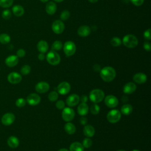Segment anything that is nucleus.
Segmentation results:
<instances>
[{
	"instance_id": "nucleus-36",
	"label": "nucleus",
	"mask_w": 151,
	"mask_h": 151,
	"mask_svg": "<svg viewBox=\"0 0 151 151\" xmlns=\"http://www.w3.org/2000/svg\"><path fill=\"white\" fill-rule=\"evenodd\" d=\"M31 71V67L28 65H24L21 68V73L23 75H27Z\"/></svg>"
},
{
	"instance_id": "nucleus-48",
	"label": "nucleus",
	"mask_w": 151,
	"mask_h": 151,
	"mask_svg": "<svg viewBox=\"0 0 151 151\" xmlns=\"http://www.w3.org/2000/svg\"><path fill=\"white\" fill-rule=\"evenodd\" d=\"M38 59H39L40 60H41V61L44 60V58H45V55H44V53L40 52V54H39L38 55Z\"/></svg>"
},
{
	"instance_id": "nucleus-29",
	"label": "nucleus",
	"mask_w": 151,
	"mask_h": 151,
	"mask_svg": "<svg viewBox=\"0 0 151 151\" xmlns=\"http://www.w3.org/2000/svg\"><path fill=\"white\" fill-rule=\"evenodd\" d=\"M11 41V38L9 35L5 33L0 34V42L3 44H6Z\"/></svg>"
},
{
	"instance_id": "nucleus-41",
	"label": "nucleus",
	"mask_w": 151,
	"mask_h": 151,
	"mask_svg": "<svg viewBox=\"0 0 151 151\" xmlns=\"http://www.w3.org/2000/svg\"><path fill=\"white\" fill-rule=\"evenodd\" d=\"M151 29L150 28H149L147 29H146L143 34V36L145 37V38L147 40H151Z\"/></svg>"
},
{
	"instance_id": "nucleus-46",
	"label": "nucleus",
	"mask_w": 151,
	"mask_h": 151,
	"mask_svg": "<svg viewBox=\"0 0 151 151\" xmlns=\"http://www.w3.org/2000/svg\"><path fill=\"white\" fill-rule=\"evenodd\" d=\"M80 100L81 101V103H86L88 100V97L86 95H82L80 97Z\"/></svg>"
},
{
	"instance_id": "nucleus-20",
	"label": "nucleus",
	"mask_w": 151,
	"mask_h": 151,
	"mask_svg": "<svg viewBox=\"0 0 151 151\" xmlns=\"http://www.w3.org/2000/svg\"><path fill=\"white\" fill-rule=\"evenodd\" d=\"M89 107L86 103H81L77 107V112L80 116H85L88 112Z\"/></svg>"
},
{
	"instance_id": "nucleus-42",
	"label": "nucleus",
	"mask_w": 151,
	"mask_h": 151,
	"mask_svg": "<svg viewBox=\"0 0 151 151\" xmlns=\"http://www.w3.org/2000/svg\"><path fill=\"white\" fill-rule=\"evenodd\" d=\"M25 55V51L24 49H19L17 52V56L18 57H24Z\"/></svg>"
},
{
	"instance_id": "nucleus-33",
	"label": "nucleus",
	"mask_w": 151,
	"mask_h": 151,
	"mask_svg": "<svg viewBox=\"0 0 151 151\" xmlns=\"http://www.w3.org/2000/svg\"><path fill=\"white\" fill-rule=\"evenodd\" d=\"M58 97V93L55 91H52L50 92L48 96V98L50 101H55Z\"/></svg>"
},
{
	"instance_id": "nucleus-19",
	"label": "nucleus",
	"mask_w": 151,
	"mask_h": 151,
	"mask_svg": "<svg viewBox=\"0 0 151 151\" xmlns=\"http://www.w3.org/2000/svg\"><path fill=\"white\" fill-rule=\"evenodd\" d=\"M91 32V29L88 26L82 25L80 26L77 30V34L79 36L81 37H87L90 35Z\"/></svg>"
},
{
	"instance_id": "nucleus-35",
	"label": "nucleus",
	"mask_w": 151,
	"mask_h": 151,
	"mask_svg": "<svg viewBox=\"0 0 151 151\" xmlns=\"http://www.w3.org/2000/svg\"><path fill=\"white\" fill-rule=\"evenodd\" d=\"M70 17V13L68 10L63 11L60 14V19L62 21H66Z\"/></svg>"
},
{
	"instance_id": "nucleus-24",
	"label": "nucleus",
	"mask_w": 151,
	"mask_h": 151,
	"mask_svg": "<svg viewBox=\"0 0 151 151\" xmlns=\"http://www.w3.org/2000/svg\"><path fill=\"white\" fill-rule=\"evenodd\" d=\"M38 50L41 53H45L48 49V44L47 41L44 40L40 41L37 45Z\"/></svg>"
},
{
	"instance_id": "nucleus-28",
	"label": "nucleus",
	"mask_w": 151,
	"mask_h": 151,
	"mask_svg": "<svg viewBox=\"0 0 151 151\" xmlns=\"http://www.w3.org/2000/svg\"><path fill=\"white\" fill-rule=\"evenodd\" d=\"M133 111V107L132 105L129 104H125L121 107L120 113L124 115H129Z\"/></svg>"
},
{
	"instance_id": "nucleus-10",
	"label": "nucleus",
	"mask_w": 151,
	"mask_h": 151,
	"mask_svg": "<svg viewBox=\"0 0 151 151\" xmlns=\"http://www.w3.org/2000/svg\"><path fill=\"white\" fill-rule=\"evenodd\" d=\"M57 89L59 94L61 95H65L70 92L71 90V86L68 82L63 81L58 84Z\"/></svg>"
},
{
	"instance_id": "nucleus-7",
	"label": "nucleus",
	"mask_w": 151,
	"mask_h": 151,
	"mask_svg": "<svg viewBox=\"0 0 151 151\" xmlns=\"http://www.w3.org/2000/svg\"><path fill=\"white\" fill-rule=\"evenodd\" d=\"M61 116L64 121L69 122L74 119L75 116V112L71 107H64L62 111Z\"/></svg>"
},
{
	"instance_id": "nucleus-13",
	"label": "nucleus",
	"mask_w": 151,
	"mask_h": 151,
	"mask_svg": "<svg viewBox=\"0 0 151 151\" xmlns=\"http://www.w3.org/2000/svg\"><path fill=\"white\" fill-rule=\"evenodd\" d=\"M7 78L10 83L18 84L22 80V76L17 72H12L8 74Z\"/></svg>"
},
{
	"instance_id": "nucleus-43",
	"label": "nucleus",
	"mask_w": 151,
	"mask_h": 151,
	"mask_svg": "<svg viewBox=\"0 0 151 151\" xmlns=\"http://www.w3.org/2000/svg\"><path fill=\"white\" fill-rule=\"evenodd\" d=\"M130 1L135 6H141L144 2V0H130Z\"/></svg>"
},
{
	"instance_id": "nucleus-47",
	"label": "nucleus",
	"mask_w": 151,
	"mask_h": 151,
	"mask_svg": "<svg viewBox=\"0 0 151 151\" xmlns=\"http://www.w3.org/2000/svg\"><path fill=\"white\" fill-rule=\"evenodd\" d=\"M93 70L96 72H99L101 70V67L99 64H94L93 65Z\"/></svg>"
},
{
	"instance_id": "nucleus-27",
	"label": "nucleus",
	"mask_w": 151,
	"mask_h": 151,
	"mask_svg": "<svg viewBox=\"0 0 151 151\" xmlns=\"http://www.w3.org/2000/svg\"><path fill=\"white\" fill-rule=\"evenodd\" d=\"M64 130L68 134H73L76 131V127L72 123L68 122L64 126Z\"/></svg>"
},
{
	"instance_id": "nucleus-51",
	"label": "nucleus",
	"mask_w": 151,
	"mask_h": 151,
	"mask_svg": "<svg viewBox=\"0 0 151 151\" xmlns=\"http://www.w3.org/2000/svg\"><path fill=\"white\" fill-rule=\"evenodd\" d=\"M58 151H69V150H68L67 149H65V148H63V149H60L58 150Z\"/></svg>"
},
{
	"instance_id": "nucleus-14",
	"label": "nucleus",
	"mask_w": 151,
	"mask_h": 151,
	"mask_svg": "<svg viewBox=\"0 0 151 151\" xmlns=\"http://www.w3.org/2000/svg\"><path fill=\"white\" fill-rule=\"evenodd\" d=\"M80 101V97L77 94H72L70 95L66 99V104L69 107H74L76 106Z\"/></svg>"
},
{
	"instance_id": "nucleus-15",
	"label": "nucleus",
	"mask_w": 151,
	"mask_h": 151,
	"mask_svg": "<svg viewBox=\"0 0 151 151\" xmlns=\"http://www.w3.org/2000/svg\"><path fill=\"white\" fill-rule=\"evenodd\" d=\"M35 90L39 93H45L47 92L50 88V85L45 81H40L35 86Z\"/></svg>"
},
{
	"instance_id": "nucleus-50",
	"label": "nucleus",
	"mask_w": 151,
	"mask_h": 151,
	"mask_svg": "<svg viewBox=\"0 0 151 151\" xmlns=\"http://www.w3.org/2000/svg\"><path fill=\"white\" fill-rule=\"evenodd\" d=\"M90 2H91V3H95V2H97L98 1V0H88Z\"/></svg>"
},
{
	"instance_id": "nucleus-5",
	"label": "nucleus",
	"mask_w": 151,
	"mask_h": 151,
	"mask_svg": "<svg viewBox=\"0 0 151 151\" xmlns=\"http://www.w3.org/2000/svg\"><path fill=\"white\" fill-rule=\"evenodd\" d=\"M122 113L117 109H113L108 112L107 114V119L109 122L111 123H115L118 122L121 119Z\"/></svg>"
},
{
	"instance_id": "nucleus-26",
	"label": "nucleus",
	"mask_w": 151,
	"mask_h": 151,
	"mask_svg": "<svg viewBox=\"0 0 151 151\" xmlns=\"http://www.w3.org/2000/svg\"><path fill=\"white\" fill-rule=\"evenodd\" d=\"M69 150V151H84V147L80 142H75L71 144Z\"/></svg>"
},
{
	"instance_id": "nucleus-12",
	"label": "nucleus",
	"mask_w": 151,
	"mask_h": 151,
	"mask_svg": "<svg viewBox=\"0 0 151 151\" xmlns=\"http://www.w3.org/2000/svg\"><path fill=\"white\" fill-rule=\"evenodd\" d=\"M41 97L36 93H31L29 94L27 98V103L31 106H36L40 103Z\"/></svg>"
},
{
	"instance_id": "nucleus-54",
	"label": "nucleus",
	"mask_w": 151,
	"mask_h": 151,
	"mask_svg": "<svg viewBox=\"0 0 151 151\" xmlns=\"http://www.w3.org/2000/svg\"><path fill=\"white\" fill-rule=\"evenodd\" d=\"M117 151H126V150H117Z\"/></svg>"
},
{
	"instance_id": "nucleus-25",
	"label": "nucleus",
	"mask_w": 151,
	"mask_h": 151,
	"mask_svg": "<svg viewBox=\"0 0 151 151\" xmlns=\"http://www.w3.org/2000/svg\"><path fill=\"white\" fill-rule=\"evenodd\" d=\"M12 12L17 17H21L24 14V8L19 5H14L12 7Z\"/></svg>"
},
{
	"instance_id": "nucleus-34",
	"label": "nucleus",
	"mask_w": 151,
	"mask_h": 151,
	"mask_svg": "<svg viewBox=\"0 0 151 151\" xmlns=\"http://www.w3.org/2000/svg\"><path fill=\"white\" fill-rule=\"evenodd\" d=\"M110 43H111V45H113L114 47H118V46H120L121 45L122 41L119 37H113L111 39Z\"/></svg>"
},
{
	"instance_id": "nucleus-17",
	"label": "nucleus",
	"mask_w": 151,
	"mask_h": 151,
	"mask_svg": "<svg viewBox=\"0 0 151 151\" xmlns=\"http://www.w3.org/2000/svg\"><path fill=\"white\" fill-rule=\"evenodd\" d=\"M19 60L18 57L17 55H12L8 56L6 59H5V64L7 66L9 67H12L17 65L18 63Z\"/></svg>"
},
{
	"instance_id": "nucleus-4",
	"label": "nucleus",
	"mask_w": 151,
	"mask_h": 151,
	"mask_svg": "<svg viewBox=\"0 0 151 151\" xmlns=\"http://www.w3.org/2000/svg\"><path fill=\"white\" fill-rule=\"evenodd\" d=\"M46 60L50 64L52 65H56L60 63L61 58L60 55L57 52L51 50L47 54Z\"/></svg>"
},
{
	"instance_id": "nucleus-3",
	"label": "nucleus",
	"mask_w": 151,
	"mask_h": 151,
	"mask_svg": "<svg viewBox=\"0 0 151 151\" xmlns=\"http://www.w3.org/2000/svg\"><path fill=\"white\" fill-rule=\"evenodd\" d=\"M123 44L127 48H133L137 45L138 40L134 35L132 34H128L123 37Z\"/></svg>"
},
{
	"instance_id": "nucleus-6",
	"label": "nucleus",
	"mask_w": 151,
	"mask_h": 151,
	"mask_svg": "<svg viewBox=\"0 0 151 151\" xmlns=\"http://www.w3.org/2000/svg\"><path fill=\"white\" fill-rule=\"evenodd\" d=\"M63 50L65 55L67 57H70L74 55L76 52V46L73 41H68L64 43Z\"/></svg>"
},
{
	"instance_id": "nucleus-37",
	"label": "nucleus",
	"mask_w": 151,
	"mask_h": 151,
	"mask_svg": "<svg viewBox=\"0 0 151 151\" xmlns=\"http://www.w3.org/2000/svg\"><path fill=\"white\" fill-rule=\"evenodd\" d=\"M26 104V100L23 98H19L15 101V104L18 107H23Z\"/></svg>"
},
{
	"instance_id": "nucleus-45",
	"label": "nucleus",
	"mask_w": 151,
	"mask_h": 151,
	"mask_svg": "<svg viewBox=\"0 0 151 151\" xmlns=\"http://www.w3.org/2000/svg\"><path fill=\"white\" fill-rule=\"evenodd\" d=\"M80 122L83 125H86L87 123V119L86 117H84L83 116L80 118Z\"/></svg>"
},
{
	"instance_id": "nucleus-31",
	"label": "nucleus",
	"mask_w": 151,
	"mask_h": 151,
	"mask_svg": "<svg viewBox=\"0 0 151 151\" xmlns=\"http://www.w3.org/2000/svg\"><path fill=\"white\" fill-rule=\"evenodd\" d=\"M90 110V112L93 114H97L100 112V108L97 103H94L91 106Z\"/></svg>"
},
{
	"instance_id": "nucleus-18",
	"label": "nucleus",
	"mask_w": 151,
	"mask_h": 151,
	"mask_svg": "<svg viewBox=\"0 0 151 151\" xmlns=\"http://www.w3.org/2000/svg\"><path fill=\"white\" fill-rule=\"evenodd\" d=\"M136 85L132 82L126 83L123 87V92L127 94H130L134 93L136 90Z\"/></svg>"
},
{
	"instance_id": "nucleus-1",
	"label": "nucleus",
	"mask_w": 151,
	"mask_h": 151,
	"mask_svg": "<svg viewBox=\"0 0 151 151\" xmlns=\"http://www.w3.org/2000/svg\"><path fill=\"white\" fill-rule=\"evenodd\" d=\"M100 75L104 81L110 82L114 79L116 73L113 67L106 66L101 69L100 71Z\"/></svg>"
},
{
	"instance_id": "nucleus-30",
	"label": "nucleus",
	"mask_w": 151,
	"mask_h": 151,
	"mask_svg": "<svg viewBox=\"0 0 151 151\" xmlns=\"http://www.w3.org/2000/svg\"><path fill=\"white\" fill-rule=\"evenodd\" d=\"M62 47H63L62 42L58 40L55 41L51 45V49L53 51H59L62 48Z\"/></svg>"
},
{
	"instance_id": "nucleus-53",
	"label": "nucleus",
	"mask_w": 151,
	"mask_h": 151,
	"mask_svg": "<svg viewBox=\"0 0 151 151\" xmlns=\"http://www.w3.org/2000/svg\"><path fill=\"white\" fill-rule=\"evenodd\" d=\"M48 1H49V0H40V1L42 2H46Z\"/></svg>"
},
{
	"instance_id": "nucleus-22",
	"label": "nucleus",
	"mask_w": 151,
	"mask_h": 151,
	"mask_svg": "<svg viewBox=\"0 0 151 151\" xmlns=\"http://www.w3.org/2000/svg\"><path fill=\"white\" fill-rule=\"evenodd\" d=\"M83 133L88 137H93L95 133V129L91 125H85L83 127Z\"/></svg>"
},
{
	"instance_id": "nucleus-9",
	"label": "nucleus",
	"mask_w": 151,
	"mask_h": 151,
	"mask_svg": "<svg viewBox=\"0 0 151 151\" xmlns=\"http://www.w3.org/2000/svg\"><path fill=\"white\" fill-rule=\"evenodd\" d=\"M105 104L109 108H114L118 104L119 101L117 98L113 95H108L104 97Z\"/></svg>"
},
{
	"instance_id": "nucleus-39",
	"label": "nucleus",
	"mask_w": 151,
	"mask_h": 151,
	"mask_svg": "<svg viewBox=\"0 0 151 151\" xmlns=\"http://www.w3.org/2000/svg\"><path fill=\"white\" fill-rule=\"evenodd\" d=\"M2 17L4 19H9L11 17V12L9 9H5L2 12Z\"/></svg>"
},
{
	"instance_id": "nucleus-21",
	"label": "nucleus",
	"mask_w": 151,
	"mask_h": 151,
	"mask_svg": "<svg viewBox=\"0 0 151 151\" xmlns=\"http://www.w3.org/2000/svg\"><path fill=\"white\" fill-rule=\"evenodd\" d=\"M57 11V5L52 2L50 1L45 6V11L49 15H53Z\"/></svg>"
},
{
	"instance_id": "nucleus-55",
	"label": "nucleus",
	"mask_w": 151,
	"mask_h": 151,
	"mask_svg": "<svg viewBox=\"0 0 151 151\" xmlns=\"http://www.w3.org/2000/svg\"><path fill=\"white\" fill-rule=\"evenodd\" d=\"M132 151H139V150H133Z\"/></svg>"
},
{
	"instance_id": "nucleus-8",
	"label": "nucleus",
	"mask_w": 151,
	"mask_h": 151,
	"mask_svg": "<svg viewBox=\"0 0 151 151\" xmlns=\"http://www.w3.org/2000/svg\"><path fill=\"white\" fill-rule=\"evenodd\" d=\"M51 28L54 33L60 34L64 31L65 25L61 20H55L52 24Z\"/></svg>"
},
{
	"instance_id": "nucleus-52",
	"label": "nucleus",
	"mask_w": 151,
	"mask_h": 151,
	"mask_svg": "<svg viewBox=\"0 0 151 151\" xmlns=\"http://www.w3.org/2000/svg\"><path fill=\"white\" fill-rule=\"evenodd\" d=\"M55 2H61L62 1H63L64 0H54Z\"/></svg>"
},
{
	"instance_id": "nucleus-40",
	"label": "nucleus",
	"mask_w": 151,
	"mask_h": 151,
	"mask_svg": "<svg viewBox=\"0 0 151 151\" xmlns=\"http://www.w3.org/2000/svg\"><path fill=\"white\" fill-rule=\"evenodd\" d=\"M55 106L58 109H63L65 107V103L63 100H58L56 102Z\"/></svg>"
},
{
	"instance_id": "nucleus-49",
	"label": "nucleus",
	"mask_w": 151,
	"mask_h": 151,
	"mask_svg": "<svg viewBox=\"0 0 151 151\" xmlns=\"http://www.w3.org/2000/svg\"><path fill=\"white\" fill-rule=\"evenodd\" d=\"M128 100H129V99H128V98H127L126 96H123L122 98V101L124 102V103L127 101Z\"/></svg>"
},
{
	"instance_id": "nucleus-32",
	"label": "nucleus",
	"mask_w": 151,
	"mask_h": 151,
	"mask_svg": "<svg viewBox=\"0 0 151 151\" xmlns=\"http://www.w3.org/2000/svg\"><path fill=\"white\" fill-rule=\"evenodd\" d=\"M13 4V0H0V6L2 8L10 7Z\"/></svg>"
},
{
	"instance_id": "nucleus-11",
	"label": "nucleus",
	"mask_w": 151,
	"mask_h": 151,
	"mask_svg": "<svg viewBox=\"0 0 151 151\" xmlns=\"http://www.w3.org/2000/svg\"><path fill=\"white\" fill-rule=\"evenodd\" d=\"M15 115L12 113H7L4 114L1 118V122L5 126H9L15 121Z\"/></svg>"
},
{
	"instance_id": "nucleus-44",
	"label": "nucleus",
	"mask_w": 151,
	"mask_h": 151,
	"mask_svg": "<svg viewBox=\"0 0 151 151\" xmlns=\"http://www.w3.org/2000/svg\"><path fill=\"white\" fill-rule=\"evenodd\" d=\"M144 49L147 51H150L151 50V44L149 41H145L143 44Z\"/></svg>"
},
{
	"instance_id": "nucleus-23",
	"label": "nucleus",
	"mask_w": 151,
	"mask_h": 151,
	"mask_svg": "<svg viewBox=\"0 0 151 151\" xmlns=\"http://www.w3.org/2000/svg\"><path fill=\"white\" fill-rule=\"evenodd\" d=\"M7 144L11 148L15 149L18 146L19 144V141L17 137L14 136H11L8 139Z\"/></svg>"
},
{
	"instance_id": "nucleus-2",
	"label": "nucleus",
	"mask_w": 151,
	"mask_h": 151,
	"mask_svg": "<svg viewBox=\"0 0 151 151\" xmlns=\"http://www.w3.org/2000/svg\"><path fill=\"white\" fill-rule=\"evenodd\" d=\"M90 100L94 103H98L103 101L104 98V93L100 89H94L89 94Z\"/></svg>"
},
{
	"instance_id": "nucleus-16",
	"label": "nucleus",
	"mask_w": 151,
	"mask_h": 151,
	"mask_svg": "<svg viewBox=\"0 0 151 151\" xmlns=\"http://www.w3.org/2000/svg\"><path fill=\"white\" fill-rule=\"evenodd\" d=\"M133 80L136 83L142 84L147 81V76L143 73H137L133 76Z\"/></svg>"
},
{
	"instance_id": "nucleus-38",
	"label": "nucleus",
	"mask_w": 151,
	"mask_h": 151,
	"mask_svg": "<svg viewBox=\"0 0 151 151\" xmlns=\"http://www.w3.org/2000/svg\"><path fill=\"white\" fill-rule=\"evenodd\" d=\"M92 140L90 139V138H85L84 139L83 141V146L84 147L86 148H88L90 147L91 145H92Z\"/></svg>"
}]
</instances>
